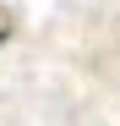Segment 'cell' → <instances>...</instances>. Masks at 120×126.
Segmentation results:
<instances>
[{"mask_svg":"<svg viewBox=\"0 0 120 126\" xmlns=\"http://www.w3.org/2000/svg\"><path fill=\"white\" fill-rule=\"evenodd\" d=\"M0 44H6V16H0Z\"/></svg>","mask_w":120,"mask_h":126,"instance_id":"1","label":"cell"}]
</instances>
